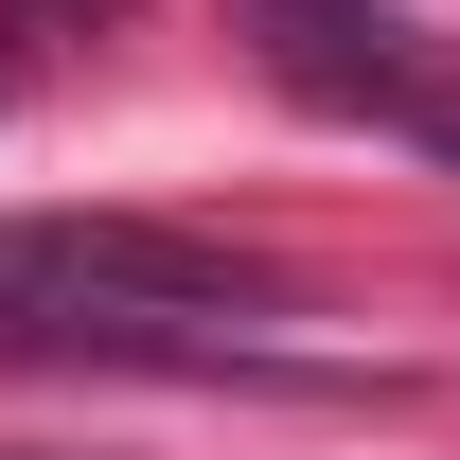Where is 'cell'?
Wrapping results in <instances>:
<instances>
[{
  "label": "cell",
  "instance_id": "6da1fadb",
  "mask_svg": "<svg viewBox=\"0 0 460 460\" xmlns=\"http://www.w3.org/2000/svg\"><path fill=\"white\" fill-rule=\"evenodd\" d=\"M248 54L284 71L301 107H337V124H407V142H443V124H460L443 36H425L407 0H248Z\"/></svg>",
  "mask_w": 460,
  "mask_h": 460
},
{
  "label": "cell",
  "instance_id": "7a4b0ae2",
  "mask_svg": "<svg viewBox=\"0 0 460 460\" xmlns=\"http://www.w3.org/2000/svg\"><path fill=\"white\" fill-rule=\"evenodd\" d=\"M425 160H460V124H443V142H425Z\"/></svg>",
  "mask_w": 460,
  "mask_h": 460
},
{
  "label": "cell",
  "instance_id": "3957f363",
  "mask_svg": "<svg viewBox=\"0 0 460 460\" xmlns=\"http://www.w3.org/2000/svg\"><path fill=\"white\" fill-rule=\"evenodd\" d=\"M0 460H36V443H0Z\"/></svg>",
  "mask_w": 460,
  "mask_h": 460
}]
</instances>
